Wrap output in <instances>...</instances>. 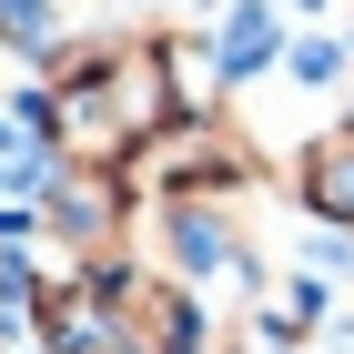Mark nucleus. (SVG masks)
I'll return each mask as SVG.
<instances>
[{
  "mask_svg": "<svg viewBox=\"0 0 354 354\" xmlns=\"http://www.w3.org/2000/svg\"><path fill=\"white\" fill-rule=\"evenodd\" d=\"M294 203L314 223H334V233H354V122H334V132H314L294 152Z\"/></svg>",
  "mask_w": 354,
  "mask_h": 354,
  "instance_id": "obj_1",
  "label": "nucleus"
},
{
  "mask_svg": "<svg viewBox=\"0 0 354 354\" xmlns=\"http://www.w3.org/2000/svg\"><path fill=\"white\" fill-rule=\"evenodd\" d=\"M213 61H223V82H243V71H263V61H273V10H263V0H243V10L223 21Z\"/></svg>",
  "mask_w": 354,
  "mask_h": 354,
  "instance_id": "obj_2",
  "label": "nucleus"
}]
</instances>
